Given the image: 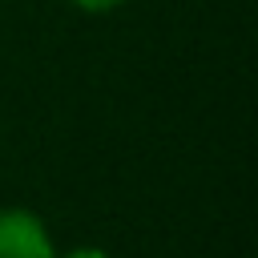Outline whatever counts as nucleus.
Instances as JSON below:
<instances>
[{"mask_svg":"<svg viewBox=\"0 0 258 258\" xmlns=\"http://www.w3.org/2000/svg\"><path fill=\"white\" fill-rule=\"evenodd\" d=\"M0 258H56L44 218L24 206H4L0 210Z\"/></svg>","mask_w":258,"mask_h":258,"instance_id":"1","label":"nucleus"},{"mask_svg":"<svg viewBox=\"0 0 258 258\" xmlns=\"http://www.w3.org/2000/svg\"><path fill=\"white\" fill-rule=\"evenodd\" d=\"M77 12H89V16H105V12H113V8H121V4H129V0H69Z\"/></svg>","mask_w":258,"mask_h":258,"instance_id":"2","label":"nucleus"},{"mask_svg":"<svg viewBox=\"0 0 258 258\" xmlns=\"http://www.w3.org/2000/svg\"><path fill=\"white\" fill-rule=\"evenodd\" d=\"M56 258H113V254H109V250H101V246H77V250L56 254Z\"/></svg>","mask_w":258,"mask_h":258,"instance_id":"3","label":"nucleus"}]
</instances>
